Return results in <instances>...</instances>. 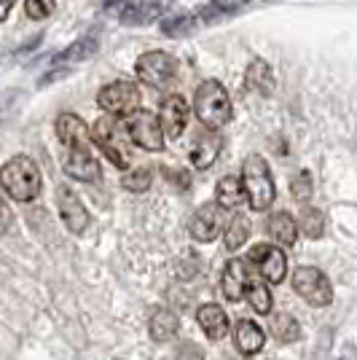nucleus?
Wrapping results in <instances>:
<instances>
[{
  "label": "nucleus",
  "instance_id": "obj_1",
  "mask_svg": "<svg viewBox=\"0 0 357 360\" xmlns=\"http://www.w3.org/2000/svg\"><path fill=\"white\" fill-rule=\"evenodd\" d=\"M242 191L245 199L250 202V207L255 212H264L271 207L274 196H277V186H274V175H271V167L261 153H250L242 165Z\"/></svg>",
  "mask_w": 357,
  "mask_h": 360
},
{
  "label": "nucleus",
  "instance_id": "obj_2",
  "mask_svg": "<svg viewBox=\"0 0 357 360\" xmlns=\"http://www.w3.org/2000/svg\"><path fill=\"white\" fill-rule=\"evenodd\" d=\"M0 188L16 202H32L41 194V169L30 156H11L0 167Z\"/></svg>",
  "mask_w": 357,
  "mask_h": 360
},
{
  "label": "nucleus",
  "instance_id": "obj_3",
  "mask_svg": "<svg viewBox=\"0 0 357 360\" xmlns=\"http://www.w3.org/2000/svg\"><path fill=\"white\" fill-rule=\"evenodd\" d=\"M194 113L207 129L218 132L231 121V97L221 81H205L196 86L194 94Z\"/></svg>",
  "mask_w": 357,
  "mask_h": 360
},
{
  "label": "nucleus",
  "instance_id": "obj_4",
  "mask_svg": "<svg viewBox=\"0 0 357 360\" xmlns=\"http://www.w3.org/2000/svg\"><path fill=\"white\" fill-rule=\"evenodd\" d=\"M91 140L103 148V153L113 162V165L124 169L129 165V135H126V124H121L116 116H108L94 124V129H89Z\"/></svg>",
  "mask_w": 357,
  "mask_h": 360
},
{
  "label": "nucleus",
  "instance_id": "obj_5",
  "mask_svg": "<svg viewBox=\"0 0 357 360\" xmlns=\"http://www.w3.org/2000/svg\"><path fill=\"white\" fill-rule=\"evenodd\" d=\"M293 290L312 307H327L333 301V285L327 274L317 266H298L293 271Z\"/></svg>",
  "mask_w": 357,
  "mask_h": 360
},
{
  "label": "nucleus",
  "instance_id": "obj_6",
  "mask_svg": "<svg viewBox=\"0 0 357 360\" xmlns=\"http://www.w3.org/2000/svg\"><path fill=\"white\" fill-rule=\"evenodd\" d=\"M134 70H137V78H140L145 86L164 89V86L172 84L175 75H178V60H175L172 54H167V51H145V54L137 60Z\"/></svg>",
  "mask_w": 357,
  "mask_h": 360
},
{
  "label": "nucleus",
  "instance_id": "obj_7",
  "mask_svg": "<svg viewBox=\"0 0 357 360\" xmlns=\"http://www.w3.org/2000/svg\"><path fill=\"white\" fill-rule=\"evenodd\" d=\"M97 103L103 108L108 116H116V119H124V116H132L134 110L140 108V89L134 86L132 81H113L100 89L97 94Z\"/></svg>",
  "mask_w": 357,
  "mask_h": 360
},
{
  "label": "nucleus",
  "instance_id": "obj_8",
  "mask_svg": "<svg viewBox=\"0 0 357 360\" xmlns=\"http://www.w3.org/2000/svg\"><path fill=\"white\" fill-rule=\"evenodd\" d=\"M126 135L129 143L143 150H162L164 148V132L159 116L150 110H134L132 119L126 121Z\"/></svg>",
  "mask_w": 357,
  "mask_h": 360
},
{
  "label": "nucleus",
  "instance_id": "obj_9",
  "mask_svg": "<svg viewBox=\"0 0 357 360\" xmlns=\"http://www.w3.org/2000/svg\"><path fill=\"white\" fill-rule=\"evenodd\" d=\"M247 264L258 269L266 285H280L287 274V258L277 245H253V250L247 255Z\"/></svg>",
  "mask_w": 357,
  "mask_h": 360
},
{
  "label": "nucleus",
  "instance_id": "obj_10",
  "mask_svg": "<svg viewBox=\"0 0 357 360\" xmlns=\"http://www.w3.org/2000/svg\"><path fill=\"white\" fill-rule=\"evenodd\" d=\"M57 207H60V215H62V221H65V226H67L73 234L86 231V226H89V212L84 207L81 196L75 194L70 186H60V188H57Z\"/></svg>",
  "mask_w": 357,
  "mask_h": 360
},
{
  "label": "nucleus",
  "instance_id": "obj_11",
  "mask_svg": "<svg viewBox=\"0 0 357 360\" xmlns=\"http://www.w3.org/2000/svg\"><path fill=\"white\" fill-rule=\"evenodd\" d=\"M253 283V271L250 264L245 258H231L223 266V277H221V288H223V296L228 301H242L245 299V290Z\"/></svg>",
  "mask_w": 357,
  "mask_h": 360
},
{
  "label": "nucleus",
  "instance_id": "obj_12",
  "mask_svg": "<svg viewBox=\"0 0 357 360\" xmlns=\"http://www.w3.org/2000/svg\"><path fill=\"white\" fill-rule=\"evenodd\" d=\"M54 127H57L60 143L67 150H89L91 148L89 127L84 124V119H78L75 113H62Z\"/></svg>",
  "mask_w": 357,
  "mask_h": 360
},
{
  "label": "nucleus",
  "instance_id": "obj_13",
  "mask_svg": "<svg viewBox=\"0 0 357 360\" xmlns=\"http://www.w3.org/2000/svg\"><path fill=\"white\" fill-rule=\"evenodd\" d=\"M159 124H162L164 140H178L188 124V103L180 97V94H172L162 103V116H159Z\"/></svg>",
  "mask_w": 357,
  "mask_h": 360
},
{
  "label": "nucleus",
  "instance_id": "obj_14",
  "mask_svg": "<svg viewBox=\"0 0 357 360\" xmlns=\"http://www.w3.org/2000/svg\"><path fill=\"white\" fill-rule=\"evenodd\" d=\"M188 231L196 242H212L221 234V207L218 205H202L191 218Z\"/></svg>",
  "mask_w": 357,
  "mask_h": 360
},
{
  "label": "nucleus",
  "instance_id": "obj_15",
  "mask_svg": "<svg viewBox=\"0 0 357 360\" xmlns=\"http://www.w3.org/2000/svg\"><path fill=\"white\" fill-rule=\"evenodd\" d=\"M65 172L81 183H94L103 175V167L91 156V150H70V156L65 159Z\"/></svg>",
  "mask_w": 357,
  "mask_h": 360
},
{
  "label": "nucleus",
  "instance_id": "obj_16",
  "mask_svg": "<svg viewBox=\"0 0 357 360\" xmlns=\"http://www.w3.org/2000/svg\"><path fill=\"white\" fill-rule=\"evenodd\" d=\"M119 8V19L126 25H145L150 19L162 14V6L159 3H148V0H116L110 6V11Z\"/></svg>",
  "mask_w": 357,
  "mask_h": 360
},
{
  "label": "nucleus",
  "instance_id": "obj_17",
  "mask_svg": "<svg viewBox=\"0 0 357 360\" xmlns=\"http://www.w3.org/2000/svg\"><path fill=\"white\" fill-rule=\"evenodd\" d=\"M97 54V38L89 35V38H81V41H75L70 44L62 54L54 57V68H57V73H51L46 81H51V78H57L60 75L62 68H73V65H81V62H86L89 57Z\"/></svg>",
  "mask_w": 357,
  "mask_h": 360
},
{
  "label": "nucleus",
  "instance_id": "obj_18",
  "mask_svg": "<svg viewBox=\"0 0 357 360\" xmlns=\"http://www.w3.org/2000/svg\"><path fill=\"white\" fill-rule=\"evenodd\" d=\"M223 148V140L218 132H212V129H205L202 135L196 137L194 143V150H191V162H194L196 169H207L218 162V153Z\"/></svg>",
  "mask_w": 357,
  "mask_h": 360
},
{
  "label": "nucleus",
  "instance_id": "obj_19",
  "mask_svg": "<svg viewBox=\"0 0 357 360\" xmlns=\"http://www.w3.org/2000/svg\"><path fill=\"white\" fill-rule=\"evenodd\" d=\"M234 339H237V347L242 355H258L264 345H266V333L264 328L253 323V320H239L237 323V330H234Z\"/></svg>",
  "mask_w": 357,
  "mask_h": 360
},
{
  "label": "nucleus",
  "instance_id": "obj_20",
  "mask_svg": "<svg viewBox=\"0 0 357 360\" xmlns=\"http://www.w3.org/2000/svg\"><path fill=\"white\" fill-rule=\"evenodd\" d=\"M268 237L274 240V245H283V248H293L298 240V229H296V218L290 212H274L266 224Z\"/></svg>",
  "mask_w": 357,
  "mask_h": 360
},
{
  "label": "nucleus",
  "instance_id": "obj_21",
  "mask_svg": "<svg viewBox=\"0 0 357 360\" xmlns=\"http://www.w3.org/2000/svg\"><path fill=\"white\" fill-rule=\"evenodd\" d=\"M196 320H199L202 330L207 333L212 342H221L226 333H228V317H226V312L218 304H205V307H199Z\"/></svg>",
  "mask_w": 357,
  "mask_h": 360
},
{
  "label": "nucleus",
  "instance_id": "obj_22",
  "mask_svg": "<svg viewBox=\"0 0 357 360\" xmlns=\"http://www.w3.org/2000/svg\"><path fill=\"white\" fill-rule=\"evenodd\" d=\"M148 330L153 342L164 345V342H172V339L178 336L180 320L172 309H164L162 307V309H153V315H150V320H148Z\"/></svg>",
  "mask_w": 357,
  "mask_h": 360
},
{
  "label": "nucleus",
  "instance_id": "obj_23",
  "mask_svg": "<svg viewBox=\"0 0 357 360\" xmlns=\"http://www.w3.org/2000/svg\"><path fill=\"white\" fill-rule=\"evenodd\" d=\"M245 202V191H242V183L234 175H226L218 180L215 186V205L223 207V210H237L239 205Z\"/></svg>",
  "mask_w": 357,
  "mask_h": 360
},
{
  "label": "nucleus",
  "instance_id": "obj_24",
  "mask_svg": "<svg viewBox=\"0 0 357 360\" xmlns=\"http://www.w3.org/2000/svg\"><path fill=\"white\" fill-rule=\"evenodd\" d=\"M268 330H271V336H274L277 342H283V345H293L298 336H301L298 320L293 315H287V312H277V315L271 317Z\"/></svg>",
  "mask_w": 357,
  "mask_h": 360
},
{
  "label": "nucleus",
  "instance_id": "obj_25",
  "mask_svg": "<svg viewBox=\"0 0 357 360\" xmlns=\"http://www.w3.org/2000/svg\"><path fill=\"white\" fill-rule=\"evenodd\" d=\"M296 229L304 234V237H309V240H320V237H323V231H325V218H323V212L317 210V207L304 205L301 212H298Z\"/></svg>",
  "mask_w": 357,
  "mask_h": 360
},
{
  "label": "nucleus",
  "instance_id": "obj_26",
  "mask_svg": "<svg viewBox=\"0 0 357 360\" xmlns=\"http://www.w3.org/2000/svg\"><path fill=\"white\" fill-rule=\"evenodd\" d=\"M247 86L258 94H271L274 89V73L264 60H255L250 68H247Z\"/></svg>",
  "mask_w": 357,
  "mask_h": 360
},
{
  "label": "nucleus",
  "instance_id": "obj_27",
  "mask_svg": "<svg viewBox=\"0 0 357 360\" xmlns=\"http://www.w3.org/2000/svg\"><path fill=\"white\" fill-rule=\"evenodd\" d=\"M250 237V224H247V218L245 215H231V221H228V229H226V248L228 250H237L242 248L245 242Z\"/></svg>",
  "mask_w": 357,
  "mask_h": 360
},
{
  "label": "nucleus",
  "instance_id": "obj_28",
  "mask_svg": "<svg viewBox=\"0 0 357 360\" xmlns=\"http://www.w3.org/2000/svg\"><path fill=\"white\" fill-rule=\"evenodd\" d=\"M245 296L250 301V307H253L258 315H268L271 312V290H268L266 283H250V288L245 290Z\"/></svg>",
  "mask_w": 357,
  "mask_h": 360
},
{
  "label": "nucleus",
  "instance_id": "obj_29",
  "mask_svg": "<svg viewBox=\"0 0 357 360\" xmlns=\"http://www.w3.org/2000/svg\"><path fill=\"white\" fill-rule=\"evenodd\" d=\"M150 180H153V172H150L148 167H134V169H129L121 178V186L126 191H132V194H143L145 188H150Z\"/></svg>",
  "mask_w": 357,
  "mask_h": 360
},
{
  "label": "nucleus",
  "instance_id": "obj_30",
  "mask_svg": "<svg viewBox=\"0 0 357 360\" xmlns=\"http://www.w3.org/2000/svg\"><path fill=\"white\" fill-rule=\"evenodd\" d=\"M247 0H212L207 8L202 11V19H207V22H215L218 16H226L231 14V11H237V8H242Z\"/></svg>",
  "mask_w": 357,
  "mask_h": 360
},
{
  "label": "nucleus",
  "instance_id": "obj_31",
  "mask_svg": "<svg viewBox=\"0 0 357 360\" xmlns=\"http://www.w3.org/2000/svg\"><path fill=\"white\" fill-rule=\"evenodd\" d=\"M54 8H57V0H25V11H27L32 22L48 19V16L54 14Z\"/></svg>",
  "mask_w": 357,
  "mask_h": 360
},
{
  "label": "nucleus",
  "instance_id": "obj_32",
  "mask_svg": "<svg viewBox=\"0 0 357 360\" xmlns=\"http://www.w3.org/2000/svg\"><path fill=\"white\" fill-rule=\"evenodd\" d=\"M312 188H314V183H312V172H298L296 178L290 180V194H293V199H309L312 196Z\"/></svg>",
  "mask_w": 357,
  "mask_h": 360
},
{
  "label": "nucleus",
  "instance_id": "obj_33",
  "mask_svg": "<svg viewBox=\"0 0 357 360\" xmlns=\"http://www.w3.org/2000/svg\"><path fill=\"white\" fill-rule=\"evenodd\" d=\"M162 30L167 35H186V32L194 30V16H175V19H167L162 25Z\"/></svg>",
  "mask_w": 357,
  "mask_h": 360
},
{
  "label": "nucleus",
  "instance_id": "obj_34",
  "mask_svg": "<svg viewBox=\"0 0 357 360\" xmlns=\"http://www.w3.org/2000/svg\"><path fill=\"white\" fill-rule=\"evenodd\" d=\"M11 224H14V212H11V207H8V205L0 199V237H3V234L11 229Z\"/></svg>",
  "mask_w": 357,
  "mask_h": 360
},
{
  "label": "nucleus",
  "instance_id": "obj_35",
  "mask_svg": "<svg viewBox=\"0 0 357 360\" xmlns=\"http://www.w3.org/2000/svg\"><path fill=\"white\" fill-rule=\"evenodd\" d=\"M11 8H14V0H0V22H6V19H8Z\"/></svg>",
  "mask_w": 357,
  "mask_h": 360
}]
</instances>
